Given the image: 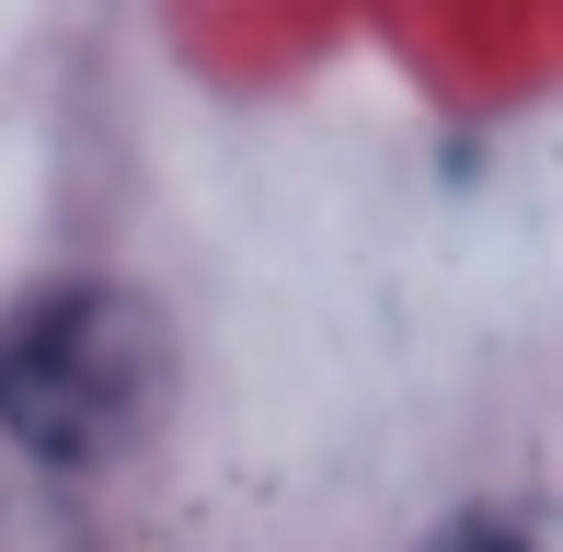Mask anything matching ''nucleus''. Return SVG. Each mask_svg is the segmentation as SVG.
<instances>
[{
  "label": "nucleus",
  "mask_w": 563,
  "mask_h": 552,
  "mask_svg": "<svg viewBox=\"0 0 563 552\" xmlns=\"http://www.w3.org/2000/svg\"><path fill=\"white\" fill-rule=\"evenodd\" d=\"M426 552H541V518L529 507H472V518H449Z\"/></svg>",
  "instance_id": "nucleus-2"
},
{
  "label": "nucleus",
  "mask_w": 563,
  "mask_h": 552,
  "mask_svg": "<svg viewBox=\"0 0 563 552\" xmlns=\"http://www.w3.org/2000/svg\"><path fill=\"white\" fill-rule=\"evenodd\" d=\"M173 391V334L139 288L69 276L0 322V438L58 472L126 461Z\"/></svg>",
  "instance_id": "nucleus-1"
}]
</instances>
